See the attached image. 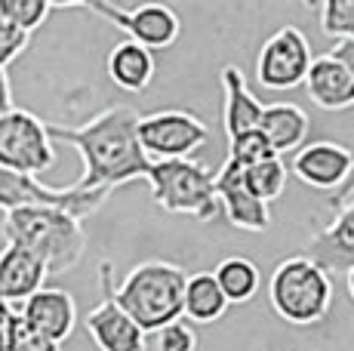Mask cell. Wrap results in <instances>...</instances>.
Instances as JSON below:
<instances>
[{"label":"cell","mask_w":354,"mask_h":351,"mask_svg":"<svg viewBox=\"0 0 354 351\" xmlns=\"http://www.w3.org/2000/svg\"><path fill=\"white\" fill-rule=\"evenodd\" d=\"M19 312L6 302H0V351H10V339H12V327H16Z\"/></svg>","instance_id":"obj_30"},{"label":"cell","mask_w":354,"mask_h":351,"mask_svg":"<svg viewBox=\"0 0 354 351\" xmlns=\"http://www.w3.org/2000/svg\"><path fill=\"white\" fill-rule=\"evenodd\" d=\"M10 351H62V345H56L53 339L40 336L37 330H31L22 321V314L16 317V327H12V339H10Z\"/></svg>","instance_id":"obj_29"},{"label":"cell","mask_w":354,"mask_h":351,"mask_svg":"<svg viewBox=\"0 0 354 351\" xmlns=\"http://www.w3.org/2000/svg\"><path fill=\"white\" fill-rule=\"evenodd\" d=\"M53 10H56V3H50V0H0V16L10 19L25 35L37 31Z\"/></svg>","instance_id":"obj_25"},{"label":"cell","mask_w":354,"mask_h":351,"mask_svg":"<svg viewBox=\"0 0 354 351\" xmlns=\"http://www.w3.org/2000/svg\"><path fill=\"white\" fill-rule=\"evenodd\" d=\"M28 40H31V35H25L22 28H16V25L10 22V19L0 16V68L6 71V65L16 62V59L28 50Z\"/></svg>","instance_id":"obj_28"},{"label":"cell","mask_w":354,"mask_h":351,"mask_svg":"<svg viewBox=\"0 0 354 351\" xmlns=\"http://www.w3.org/2000/svg\"><path fill=\"white\" fill-rule=\"evenodd\" d=\"M326 56L336 59V62L342 65V68L351 74V80H354V40H336V46H333Z\"/></svg>","instance_id":"obj_31"},{"label":"cell","mask_w":354,"mask_h":351,"mask_svg":"<svg viewBox=\"0 0 354 351\" xmlns=\"http://www.w3.org/2000/svg\"><path fill=\"white\" fill-rule=\"evenodd\" d=\"M188 272L163 259L139 262L124 281L114 287V302L142 333H158L167 323L182 317Z\"/></svg>","instance_id":"obj_3"},{"label":"cell","mask_w":354,"mask_h":351,"mask_svg":"<svg viewBox=\"0 0 354 351\" xmlns=\"http://www.w3.org/2000/svg\"><path fill=\"white\" fill-rule=\"evenodd\" d=\"M333 281L308 256H290L277 262L268 281V302L281 321L292 327H315L333 308Z\"/></svg>","instance_id":"obj_4"},{"label":"cell","mask_w":354,"mask_h":351,"mask_svg":"<svg viewBox=\"0 0 354 351\" xmlns=\"http://www.w3.org/2000/svg\"><path fill=\"white\" fill-rule=\"evenodd\" d=\"M277 158L274 151H271L268 139L262 136V130H250V133H241V136L228 139V158L231 164H237L241 170H250V167L262 164V160H271Z\"/></svg>","instance_id":"obj_24"},{"label":"cell","mask_w":354,"mask_h":351,"mask_svg":"<svg viewBox=\"0 0 354 351\" xmlns=\"http://www.w3.org/2000/svg\"><path fill=\"white\" fill-rule=\"evenodd\" d=\"M243 179H247V188L262 204H271V200H277L283 194V188H287V164H283V158L262 160V164L243 170Z\"/></svg>","instance_id":"obj_23"},{"label":"cell","mask_w":354,"mask_h":351,"mask_svg":"<svg viewBox=\"0 0 354 351\" xmlns=\"http://www.w3.org/2000/svg\"><path fill=\"white\" fill-rule=\"evenodd\" d=\"M6 111H12V86H10V74L0 68V117Z\"/></svg>","instance_id":"obj_32"},{"label":"cell","mask_w":354,"mask_h":351,"mask_svg":"<svg viewBox=\"0 0 354 351\" xmlns=\"http://www.w3.org/2000/svg\"><path fill=\"white\" fill-rule=\"evenodd\" d=\"M305 90H308L311 102L324 111H345L354 105L351 74L330 56L311 59V68L305 74Z\"/></svg>","instance_id":"obj_18"},{"label":"cell","mask_w":354,"mask_h":351,"mask_svg":"<svg viewBox=\"0 0 354 351\" xmlns=\"http://www.w3.org/2000/svg\"><path fill=\"white\" fill-rule=\"evenodd\" d=\"M108 200V191H84L77 185L50 188L40 179L16 176L0 167V210H16V207H59L84 222Z\"/></svg>","instance_id":"obj_8"},{"label":"cell","mask_w":354,"mask_h":351,"mask_svg":"<svg viewBox=\"0 0 354 351\" xmlns=\"http://www.w3.org/2000/svg\"><path fill=\"white\" fill-rule=\"evenodd\" d=\"M311 44L296 25H283L262 44L256 59V80L265 90H292L305 84V74L311 68Z\"/></svg>","instance_id":"obj_10"},{"label":"cell","mask_w":354,"mask_h":351,"mask_svg":"<svg viewBox=\"0 0 354 351\" xmlns=\"http://www.w3.org/2000/svg\"><path fill=\"white\" fill-rule=\"evenodd\" d=\"M321 31L336 40H354V0H326L317 6Z\"/></svg>","instance_id":"obj_26"},{"label":"cell","mask_w":354,"mask_h":351,"mask_svg":"<svg viewBox=\"0 0 354 351\" xmlns=\"http://www.w3.org/2000/svg\"><path fill=\"white\" fill-rule=\"evenodd\" d=\"M86 10L108 19L114 28H120L133 44L145 46L148 53L169 50L182 35V22L176 10L167 3H142V6H118V3H86Z\"/></svg>","instance_id":"obj_9"},{"label":"cell","mask_w":354,"mask_h":351,"mask_svg":"<svg viewBox=\"0 0 354 351\" xmlns=\"http://www.w3.org/2000/svg\"><path fill=\"white\" fill-rule=\"evenodd\" d=\"M213 191L216 200H219V213H225L234 228H241V231H265L268 228V204H262L247 188L243 170L237 164L225 160L222 170L213 173Z\"/></svg>","instance_id":"obj_13"},{"label":"cell","mask_w":354,"mask_h":351,"mask_svg":"<svg viewBox=\"0 0 354 351\" xmlns=\"http://www.w3.org/2000/svg\"><path fill=\"white\" fill-rule=\"evenodd\" d=\"M139 111L133 105H111L93 114L86 124L65 126L46 124L53 142H65L84 160V176L74 185L84 191H108L136 179H148L151 160L145 158L136 136Z\"/></svg>","instance_id":"obj_1"},{"label":"cell","mask_w":354,"mask_h":351,"mask_svg":"<svg viewBox=\"0 0 354 351\" xmlns=\"http://www.w3.org/2000/svg\"><path fill=\"white\" fill-rule=\"evenodd\" d=\"M154 345L158 351H197V336L185 321H176L154 333Z\"/></svg>","instance_id":"obj_27"},{"label":"cell","mask_w":354,"mask_h":351,"mask_svg":"<svg viewBox=\"0 0 354 351\" xmlns=\"http://www.w3.org/2000/svg\"><path fill=\"white\" fill-rule=\"evenodd\" d=\"M259 130L268 139L271 151L277 158H287V154H296L299 148L305 145L311 130L308 114L292 102H274L262 108V120H259Z\"/></svg>","instance_id":"obj_17"},{"label":"cell","mask_w":354,"mask_h":351,"mask_svg":"<svg viewBox=\"0 0 354 351\" xmlns=\"http://www.w3.org/2000/svg\"><path fill=\"white\" fill-rule=\"evenodd\" d=\"M351 179H354V176H351Z\"/></svg>","instance_id":"obj_34"},{"label":"cell","mask_w":354,"mask_h":351,"mask_svg":"<svg viewBox=\"0 0 354 351\" xmlns=\"http://www.w3.org/2000/svg\"><path fill=\"white\" fill-rule=\"evenodd\" d=\"M345 287H348V296H351V302H354V272L345 274Z\"/></svg>","instance_id":"obj_33"},{"label":"cell","mask_w":354,"mask_h":351,"mask_svg":"<svg viewBox=\"0 0 354 351\" xmlns=\"http://www.w3.org/2000/svg\"><path fill=\"white\" fill-rule=\"evenodd\" d=\"M222 93H225V108H222V120H225V133L228 139L241 136V133L259 130L262 120V102L250 93L247 80L237 65H225L222 68Z\"/></svg>","instance_id":"obj_19"},{"label":"cell","mask_w":354,"mask_h":351,"mask_svg":"<svg viewBox=\"0 0 354 351\" xmlns=\"http://www.w3.org/2000/svg\"><path fill=\"white\" fill-rule=\"evenodd\" d=\"M308 259L315 265H321L326 274L354 272V200L339 207L336 219L311 238Z\"/></svg>","instance_id":"obj_14"},{"label":"cell","mask_w":354,"mask_h":351,"mask_svg":"<svg viewBox=\"0 0 354 351\" xmlns=\"http://www.w3.org/2000/svg\"><path fill=\"white\" fill-rule=\"evenodd\" d=\"M99 283H102L99 305L84 317V327L90 333L93 345L99 351H145V333L114 302V268L108 259L99 262Z\"/></svg>","instance_id":"obj_11"},{"label":"cell","mask_w":354,"mask_h":351,"mask_svg":"<svg viewBox=\"0 0 354 351\" xmlns=\"http://www.w3.org/2000/svg\"><path fill=\"white\" fill-rule=\"evenodd\" d=\"M3 240L34 253L50 274H65L84 259L86 231L84 222L59 207H16L0 222Z\"/></svg>","instance_id":"obj_2"},{"label":"cell","mask_w":354,"mask_h":351,"mask_svg":"<svg viewBox=\"0 0 354 351\" xmlns=\"http://www.w3.org/2000/svg\"><path fill=\"white\" fill-rule=\"evenodd\" d=\"M139 145L151 164L158 160H192V154L209 139V130L192 111H154L139 117Z\"/></svg>","instance_id":"obj_7"},{"label":"cell","mask_w":354,"mask_h":351,"mask_svg":"<svg viewBox=\"0 0 354 351\" xmlns=\"http://www.w3.org/2000/svg\"><path fill=\"white\" fill-rule=\"evenodd\" d=\"M56 142L46 133V120L25 108H12L0 117V167L16 176L50 173L56 167Z\"/></svg>","instance_id":"obj_6"},{"label":"cell","mask_w":354,"mask_h":351,"mask_svg":"<svg viewBox=\"0 0 354 351\" xmlns=\"http://www.w3.org/2000/svg\"><path fill=\"white\" fill-rule=\"evenodd\" d=\"M46 274V265L34 253L6 244L0 249V302L12 305L31 299L37 290H44Z\"/></svg>","instance_id":"obj_16"},{"label":"cell","mask_w":354,"mask_h":351,"mask_svg":"<svg viewBox=\"0 0 354 351\" xmlns=\"http://www.w3.org/2000/svg\"><path fill=\"white\" fill-rule=\"evenodd\" d=\"M19 314L31 330L53 339L56 345H62L77 327V305H74L71 293H65V290H37L31 299L22 302Z\"/></svg>","instance_id":"obj_15"},{"label":"cell","mask_w":354,"mask_h":351,"mask_svg":"<svg viewBox=\"0 0 354 351\" xmlns=\"http://www.w3.org/2000/svg\"><path fill=\"white\" fill-rule=\"evenodd\" d=\"M290 173L317 191H342L354 176V151L339 142H311L292 154Z\"/></svg>","instance_id":"obj_12"},{"label":"cell","mask_w":354,"mask_h":351,"mask_svg":"<svg viewBox=\"0 0 354 351\" xmlns=\"http://www.w3.org/2000/svg\"><path fill=\"white\" fill-rule=\"evenodd\" d=\"M108 77L124 93H145L154 80V53L133 40H124L108 53Z\"/></svg>","instance_id":"obj_20"},{"label":"cell","mask_w":354,"mask_h":351,"mask_svg":"<svg viewBox=\"0 0 354 351\" xmlns=\"http://www.w3.org/2000/svg\"><path fill=\"white\" fill-rule=\"evenodd\" d=\"M213 278L219 283L222 296L228 299V305H241V302H250L259 293L262 274H259L256 262L247 259V256H228L216 265Z\"/></svg>","instance_id":"obj_22"},{"label":"cell","mask_w":354,"mask_h":351,"mask_svg":"<svg viewBox=\"0 0 354 351\" xmlns=\"http://www.w3.org/2000/svg\"><path fill=\"white\" fill-rule=\"evenodd\" d=\"M151 198L163 213L188 216L194 222H213L219 200L213 191V173L197 160H158L148 170Z\"/></svg>","instance_id":"obj_5"},{"label":"cell","mask_w":354,"mask_h":351,"mask_svg":"<svg viewBox=\"0 0 354 351\" xmlns=\"http://www.w3.org/2000/svg\"><path fill=\"white\" fill-rule=\"evenodd\" d=\"M228 312V299L222 296L213 272L188 274L185 281V299H182V314L194 323H216Z\"/></svg>","instance_id":"obj_21"}]
</instances>
